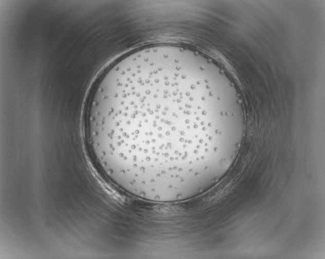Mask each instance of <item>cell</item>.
I'll use <instances>...</instances> for the list:
<instances>
[{"instance_id":"6da1fadb","label":"cell","mask_w":325,"mask_h":259,"mask_svg":"<svg viewBox=\"0 0 325 259\" xmlns=\"http://www.w3.org/2000/svg\"><path fill=\"white\" fill-rule=\"evenodd\" d=\"M194 84L152 72L129 75L90 97L85 131L98 165L128 182H183L203 161L216 134Z\"/></svg>"}]
</instances>
